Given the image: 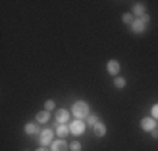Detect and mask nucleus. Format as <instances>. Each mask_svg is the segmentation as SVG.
Here are the masks:
<instances>
[{
	"label": "nucleus",
	"mask_w": 158,
	"mask_h": 151,
	"mask_svg": "<svg viewBox=\"0 0 158 151\" xmlns=\"http://www.w3.org/2000/svg\"><path fill=\"white\" fill-rule=\"evenodd\" d=\"M93 133H94V136H104L106 134V126L103 123H96L93 126Z\"/></svg>",
	"instance_id": "5"
},
{
	"label": "nucleus",
	"mask_w": 158,
	"mask_h": 151,
	"mask_svg": "<svg viewBox=\"0 0 158 151\" xmlns=\"http://www.w3.org/2000/svg\"><path fill=\"white\" fill-rule=\"evenodd\" d=\"M140 20L143 22V24H146V22H148V20H150V17H148V15H146V14H145V15H143V17L140 18Z\"/></svg>",
	"instance_id": "20"
},
{
	"label": "nucleus",
	"mask_w": 158,
	"mask_h": 151,
	"mask_svg": "<svg viewBox=\"0 0 158 151\" xmlns=\"http://www.w3.org/2000/svg\"><path fill=\"white\" fill-rule=\"evenodd\" d=\"M73 114L76 116L77 119H81V118H88L89 116V106L86 104V103H82V101H79V103H76L73 106Z\"/></svg>",
	"instance_id": "1"
},
{
	"label": "nucleus",
	"mask_w": 158,
	"mask_h": 151,
	"mask_svg": "<svg viewBox=\"0 0 158 151\" xmlns=\"http://www.w3.org/2000/svg\"><path fill=\"white\" fill-rule=\"evenodd\" d=\"M152 114H153V118H158V104H155L152 108Z\"/></svg>",
	"instance_id": "18"
},
{
	"label": "nucleus",
	"mask_w": 158,
	"mask_h": 151,
	"mask_svg": "<svg viewBox=\"0 0 158 151\" xmlns=\"http://www.w3.org/2000/svg\"><path fill=\"white\" fill-rule=\"evenodd\" d=\"M71 151H81V145H79L77 141L71 143Z\"/></svg>",
	"instance_id": "16"
},
{
	"label": "nucleus",
	"mask_w": 158,
	"mask_h": 151,
	"mask_svg": "<svg viewBox=\"0 0 158 151\" xmlns=\"http://www.w3.org/2000/svg\"><path fill=\"white\" fill-rule=\"evenodd\" d=\"M69 129H71V133H74V134H81L82 131H84V123L79 121V119H76L74 123H71Z\"/></svg>",
	"instance_id": "2"
},
{
	"label": "nucleus",
	"mask_w": 158,
	"mask_h": 151,
	"mask_svg": "<svg viewBox=\"0 0 158 151\" xmlns=\"http://www.w3.org/2000/svg\"><path fill=\"white\" fill-rule=\"evenodd\" d=\"M67 133H69V129H67L64 124H59V126H57V136H59V138H66Z\"/></svg>",
	"instance_id": "12"
},
{
	"label": "nucleus",
	"mask_w": 158,
	"mask_h": 151,
	"mask_svg": "<svg viewBox=\"0 0 158 151\" xmlns=\"http://www.w3.org/2000/svg\"><path fill=\"white\" fill-rule=\"evenodd\" d=\"M37 151H49V149H46V148H39Z\"/></svg>",
	"instance_id": "22"
},
{
	"label": "nucleus",
	"mask_w": 158,
	"mask_h": 151,
	"mask_svg": "<svg viewBox=\"0 0 158 151\" xmlns=\"http://www.w3.org/2000/svg\"><path fill=\"white\" fill-rule=\"evenodd\" d=\"M131 25H133V30H135L136 34H140V32H145V24H143L141 20H135Z\"/></svg>",
	"instance_id": "9"
},
{
	"label": "nucleus",
	"mask_w": 158,
	"mask_h": 151,
	"mask_svg": "<svg viewBox=\"0 0 158 151\" xmlns=\"http://www.w3.org/2000/svg\"><path fill=\"white\" fill-rule=\"evenodd\" d=\"M152 136H153V138H156V139H158V131H156V129H153V131H152Z\"/></svg>",
	"instance_id": "21"
},
{
	"label": "nucleus",
	"mask_w": 158,
	"mask_h": 151,
	"mask_svg": "<svg viewBox=\"0 0 158 151\" xmlns=\"http://www.w3.org/2000/svg\"><path fill=\"white\" fill-rule=\"evenodd\" d=\"M37 121H39V123H47L49 121V112L47 111L39 112V114H37Z\"/></svg>",
	"instance_id": "13"
},
{
	"label": "nucleus",
	"mask_w": 158,
	"mask_h": 151,
	"mask_svg": "<svg viewBox=\"0 0 158 151\" xmlns=\"http://www.w3.org/2000/svg\"><path fill=\"white\" fill-rule=\"evenodd\" d=\"M98 123V118H96V116L94 114H91V116H88V124H89V126H94V124Z\"/></svg>",
	"instance_id": "15"
},
{
	"label": "nucleus",
	"mask_w": 158,
	"mask_h": 151,
	"mask_svg": "<svg viewBox=\"0 0 158 151\" xmlns=\"http://www.w3.org/2000/svg\"><path fill=\"white\" fill-rule=\"evenodd\" d=\"M52 151H67V145L64 139H57L52 143Z\"/></svg>",
	"instance_id": "6"
},
{
	"label": "nucleus",
	"mask_w": 158,
	"mask_h": 151,
	"mask_svg": "<svg viewBox=\"0 0 158 151\" xmlns=\"http://www.w3.org/2000/svg\"><path fill=\"white\" fill-rule=\"evenodd\" d=\"M39 139H40V145H44V146L49 145V143L52 141V131L51 129H44L42 133H40V138Z\"/></svg>",
	"instance_id": "3"
},
{
	"label": "nucleus",
	"mask_w": 158,
	"mask_h": 151,
	"mask_svg": "<svg viewBox=\"0 0 158 151\" xmlns=\"http://www.w3.org/2000/svg\"><path fill=\"white\" fill-rule=\"evenodd\" d=\"M123 22H125V24H133V22H131V14L123 15Z\"/></svg>",
	"instance_id": "17"
},
{
	"label": "nucleus",
	"mask_w": 158,
	"mask_h": 151,
	"mask_svg": "<svg viewBox=\"0 0 158 151\" xmlns=\"http://www.w3.org/2000/svg\"><path fill=\"white\" fill-rule=\"evenodd\" d=\"M25 133H27V134H37V133H39V126H37V124L29 123L27 126H25Z\"/></svg>",
	"instance_id": "10"
},
{
	"label": "nucleus",
	"mask_w": 158,
	"mask_h": 151,
	"mask_svg": "<svg viewBox=\"0 0 158 151\" xmlns=\"http://www.w3.org/2000/svg\"><path fill=\"white\" fill-rule=\"evenodd\" d=\"M108 72L113 74V76H116L119 72V64L116 62V60H110V62H108Z\"/></svg>",
	"instance_id": "8"
},
{
	"label": "nucleus",
	"mask_w": 158,
	"mask_h": 151,
	"mask_svg": "<svg viewBox=\"0 0 158 151\" xmlns=\"http://www.w3.org/2000/svg\"><path fill=\"white\" fill-rule=\"evenodd\" d=\"M141 128L145 131H153L155 129V121H153L152 118H143L141 119Z\"/></svg>",
	"instance_id": "4"
},
{
	"label": "nucleus",
	"mask_w": 158,
	"mask_h": 151,
	"mask_svg": "<svg viewBox=\"0 0 158 151\" xmlns=\"http://www.w3.org/2000/svg\"><path fill=\"white\" fill-rule=\"evenodd\" d=\"M56 119H57V123H67V119H69V112L67 111H64V109H61V111H57L56 112Z\"/></svg>",
	"instance_id": "7"
},
{
	"label": "nucleus",
	"mask_w": 158,
	"mask_h": 151,
	"mask_svg": "<svg viewBox=\"0 0 158 151\" xmlns=\"http://www.w3.org/2000/svg\"><path fill=\"white\" fill-rule=\"evenodd\" d=\"M125 84H126V82H125V79H123V77H116V81H114L116 88H125Z\"/></svg>",
	"instance_id": "14"
},
{
	"label": "nucleus",
	"mask_w": 158,
	"mask_h": 151,
	"mask_svg": "<svg viewBox=\"0 0 158 151\" xmlns=\"http://www.w3.org/2000/svg\"><path fill=\"white\" fill-rule=\"evenodd\" d=\"M46 109H47V111L54 109V101H47V103H46Z\"/></svg>",
	"instance_id": "19"
},
{
	"label": "nucleus",
	"mask_w": 158,
	"mask_h": 151,
	"mask_svg": "<svg viewBox=\"0 0 158 151\" xmlns=\"http://www.w3.org/2000/svg\"><path fill=\"white\" fill-rule=\"evenodd\" d=\"M135 15H138V17H143V15H145V5H143V3H138V5H135Z\"/></svg>",
	"instance_id": "11"
}]
</instances>
